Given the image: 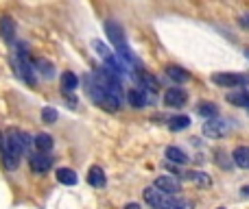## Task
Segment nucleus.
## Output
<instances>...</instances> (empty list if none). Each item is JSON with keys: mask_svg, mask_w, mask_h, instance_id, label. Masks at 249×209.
I'll use <instances>...</instances> for the list:
<instances>
[{"mask_svg": "<svg viewBox=\"0 0 249 209\" xmlns=\"http://www.w3.org/2000/svg\"><path fill=\"white\" fill-rule=\"evenodd\" d=\"M140 81H142V85H144L149 92H158L160 83H158V79H155L153 74H149V72H142V74H140Z\"/></svg>", "mask_w": 249, "mask_h": 209, "instance_id": "25", "label": "nucleus"}, {"mask_svg": "<svg viewBox=\"0 0 249 209\" xmlns=\"http://www.w3.org/2000/svg\"><path fill=\"white\" fill-rule=\"evenodd\" d=\"M166 74H168V77H171L175 83H186V81H190L188 70L179 68V65H168V68H166Z\"/></svg>", "mask_w": 249, "mask_h": 209, "instance_id": "17", "label": "nucleus"}, {"mask_svg": "<svg viewBox=\"0 0 249 209\" xmlns=\"http://www.w3.org/2000/svg\"><path fill=\"white\" fill-rule=\"evenodd\" d=\"M186 103H188V94H186V90H181V87H171V90L164 92V105L166 107L179 109V107H184Z\"/></svg>", "mask_w": 249, "mask_h": 209, "instance_id": "5", "label": "nucleus"}, {"mask_svg": "<svg viewBox=\"0 0 249 209\" xmlns=\"http://www.w3.org/2000/svg\"><path fill=\"white\" fill-rule=\"evenodd\" d=\"M88 183L92 185V188H103L105 185V172L101 166H92L90 170H88Z\"/></svg>", "mask_w": 249, "mask_h": 209, "instance_id": "12", "label": "nucleus"}, {"mask_svg": "<svg viewBox=\"0 0 249 209\" xmlns=\"http://www.w3.org/2000/svg\"><path fill=\"white\" fill-rule=\"evenodd\" d=\"M124 209H140V205H138V203H127Z\"/></svg>", "mask_w": 249, "mask_h": 209, "instance_id": "28", "label": "nucleus"}, {"mask_svg": "<svg viewBox=\"0 0 249 209\" xmlns=\"http://www.w3.org/2000/svg\"><path fill=\"white\" fill-rule=\"evenodd\" d=\"M232 161L236 163L238 168H245V170H249V146H238V148H234Z\"/></svg>", "mask_w": 249, "mask_h": 209, "instance_id": "13", "label": "nucleus"}, {"mask_svg": "<svg viewBox=\"0 0 249 209\" xmlns=\"http://www.w3.org/2000/svg\"><path fill=\"white\" fill-rule=\"evenodd\" d=\"M197 113L203 115V118H208V120L216 118V105L214 103H208V100H206V103H199L197 105Z\"/></svg>", "mask_w": 249, "mask_h": 209, "instance_id": "24", "label": "nucleus"}, {"mask_svg": "<svg viewBox=\"0 0 249 209\" xmlns=\"http://www.w3.org/2000/svg\"><path fill=\"white\" fill-rule=\"evenodd\" d=\"M245 57H247V59H249V48H247V50H245Z\"/></svg>", "mask_w": 249, "mask_h": 209, "instance_id": "30", "label": "nucleus"}, {"mask_svg": "<svg viewBox=\"0 0 249 209\" xmlns=\"http://www.w3.org/2000/svg\"><path fill=\"white\" fill-rule=\"evenodd\" d=\"M33 140L26 135L24 131H18V129H9L7 137H4V146L0 150V157H2V163L7 170H16L18 163H20L22 153L31 148Z\"/></svg>", "mask_w": 249, "mask_h": 209, "instance_id": "1", "label": "nucleus"}, {"mask_svg": "<svg viewBox=\"0 0 249 209\" xmlns=\"http://www.w3.org/2000/svg\"><path fill=\"white\" fill-rule=\"evenodd\" d=\"M142 196H144V201H146V205H151L153 209H158V207H162L164 203H166V194H162L160 192L158 188H153V185H151V188H146L144 192H142Z\"/></svg>", "mask_w": 249, "mask_h": 209, "instance_id": "9", "label": "nucleus"}, {"mask_svg": "<svg viewBox=\"0 0 249 209\" xmlns=\"http://www.w3.org/2000/svg\"><path fill=\"white\" fill-rule=\"evenodd\" d=\"M190 127V118L188 115H173L171 120H168V129L171 131H184V129Z\"/></svg>", "mask_w": 249, "mask_h": 209, "instance_id": "21", "label": "nucleus"}, {"mask_svg": "<svg viewBox=\"0 0 249 209\" xmlns=\"http://www.w3.org/2000/svg\"><path fill=\"white\" fill-rule=\"evenodd\" d=\"M225 98H228V103H232L236 107H247L249 109V92H245V90H234V92H230Z\"/></svg>", "mask_w": 249, "mask_h": 209, "instance_id": "14", "label": "nucleus"}, {"mask_svg": "<svg viewBox=\"0 0 249 209\" xmlns=\"http://www.w3.org/2000/svg\"><path fill=\"white\" fill-rule=\"evenodd\" d=\"M166 159L173 163H186L188 161V155L184 153L181 148H177V146H168L166 148Z\"/></svg>", "mask_w": 249, "mask_h": 209, "instance_id": "18", "label": "nucleus"}, {"mask_svg": "<svg viewBox=\"0 0 249 209\" xmlns=\"http://www.w3.org/2000/svg\"><path fill=\"white\" fill-rule=\"evenodd\" d=\"M105 33H107L109 42H112L116 48L127 46V39H124V31H123V26L118 24L116 20H107V22H105Z\"/></svg>", "mask_w": 249, "mask_h": 209, "instance_id": "7", "label": "nucleus"}, {"mask_svg": "<svg viewBox=\"0 0 249 209\" xmlns=\"http://www.w3.org/2000/svg\"><path fill=\"white\" fill-rule=\"evenodd\" d=\"M92 48H94V50L99 52L101 57H103V59H105V64H109V61H112L114 57H116V55H114L112 50H109L107 46H105L103 42H101V39H94V42H92Z\"/></svg>", "mask_w": 249, "mask_h": 209, "instance_id": "23", "label": "nucleus"}, {"mask_svg": "<svg viewBox=\"0 0 249 209\" xmlns=\"http://www.w3.org/2000/svg\"><path fill=\"white\" fill-rule=\"evenodd\" d=\"M238 24H241L243 29H249V13H243V16L238 17Z\"/></svg>", "mask_w": 249, "mask_h": 209, "instance_id": "27", "label": "nucleus"}, {"mask_svg": "<svg viewBox=\"0 0 249 209\" xmlns=\"http://www.w3.org/2000/svg\"><path fill=\"white\" fill-rule=\"evenodd\" d=\"M212 83L219 87H241L249 83L247 74H234V72H216L212 74Z\"/></svg>", "mask_w": 249, "mask_h": 209, "instance_id": "3", "label": "nucleus"}, {"mask_svg": "<svg viewBox=\"0 0 249 209\" xmlns=\"http://www.w3.org/2000/svg\"><path fill=\"white\" fill-rule=\"evenodd\" d=\"M53 168V157L48 153H33L31 155V170L37 172V175H44Z\"/></svg>", "mask_w": 249, "mask_h": 209, "instance_id": "8", "label": "nucleus"}, {"mask_svg": "<svg viewBox=\"0 0 249 209\" xmlns=\"http://www.w3.org/2000/svg\"><path fill=\"white\" fill-rule=\"evenodd\" d=\"M86 85H88V94L92 96V100H94L99 107H103V109H107V111H116L118 107H121V100H116L114 96H109L107 92H105L103 87L96 83L94 74H88Z\"/></svg>", "mask_w": 249, "mask_h": 209, "instance_id": "2", "label": "nucleus"}, {"mask_svg": "<svg viewBox=\"0 0 249 209\" xmlns=\"http://www.w3.org/2000/svg\"><path fill=\"white\" fill-rule=\"evenodd\" d=\"M57 118H59L57 109H53V107H44V109H42V122L53 124V122H57Z\"/></svg>", "mask_w": 249, "mask_h": 209, "instance_id": "26", "label": "nucleus"}, {"mask_svg": "<svg viewBox=\"0 0 249 209\" xmlns=\"http://www.w3.org/2000/svg\"><path fill=\"white\" fill-rule=\"evenodd\" d=\"M228 133V122L221 118H210L206 124H203V135L212 137V140H219Z\"/></svg>", "mask_w": 249, "mask_h": 209, "instance_id": "6", "label": "nucleus"}, {"mask_svg": "<svg viewBox=\"0 0 249 209\" xmlns=\"http://www.w3.org/2000/svg\"><path fill=\"white\" fill-rule=\"evenodd\" d=\"M35 68L39 70V74H42L44 79H53V77H55V65H53L51 61H46V59H37V61H35Z\"/></svg>", "mask_w": 249, "mask_h": 209, "instance_id": "22", "label": "nucleus"}, {"mask_svg": "<svg viewBox=\"0 0 249 209\" xmlns=\"http://www.w3.org/2000/svg\"><path fill=\"white\" fill-rule=\"evenodd\" d=\"M153 188H158L162 194H166V196H177V194L181 192V183L175 179V177H158L153 183Z\"/></svg>", "mask_w": 249, "mask_h": 209, "instance_id": "4", "label": "nucleus"}, {"mask_svg": "<svg viewBox=\"0 0 249 209\" xmlns=\"http://www.w3.org/2000/svg\"><path fill=\"white\" fill-rule=\"evenodd\" d=\"M219 209H223V207H219Z\"/></svg>", "mask_w": 249, "mask_h": 209, "instance_id": "31", "label": "nucleus"}, {"mask_svg": "<svg viewBox=\"0 0 249 209\" xmlns=\"http://www.w3.org/2000/svg\"><path fill=\"white\" fill-rule=\"evenodd\" d=\"M61 87H64V92H74L79 87V79L74 72H64L61 74Z\"/></svg>", "mask_w": 249, "mask_h": 209, "instance_id": "19", "label": "nucleus"}, {"mask_svg": "<svg viewBox=\"0 0 249 209\" xmlns=\"http://www.w3.org/2000/svg\"><path fill=\"white\" fill-rule=\"evenodd\" d=\"M241 192H243V196H249V185H245V188H243Z\"/></svg>", "mask_w": 249, "mask_h": 209, "instance_id": "29", "label": "nucleus"}, {"mask_svg": "<svg viewBox=\"0 0 249 209\" xmlns=\"http://www.w3.org/2000/svg\"><path fill=\"white\" fill-rule=\"evenodd\" d=\"M57 181H59L61 185H77L79 177L72 168H59V170H57Z\"/></svg>", "mask_w": 249, "mask_h": 209, "instance_id": "15", "label": "nucleus"}, {"mask_svg": "<svg viewBox=\"0 0 249 209\" xmlns=\"http://www.w3.org/2000/svg\"><path fill=\"white\" fill-rule=\"evenodd\" d=\"M33 144H35V148H37V153H48L55 142H53V137L48 135V133H37L35 140H33Z\"/></svg>", "mask_w": 249, "mask_h": 209, "instance_id": "16", "label": "nucleus"}, {"mask_svg": "<svg viewBox=\"0 0 249 209\" xmlns=\"http://www.w3.org/2000/svg\"><path fill=\"white\" fill-rule=\"evenodd\" d=\"M127 100H129V105L136 107V109H142V107L149 105V96H146V92H144V90H138V87L129 90Z\"/></svg>", "mask_w": 249, "mask_h": 209, "instance_id": "11", "label": "nucleus"}, {"mask_svg": "<svg viewBox=\"0 0 249 209\" xmlns=\"http://www.w3.org/2000/svg\"><path fill=\"white\" fill-rule=\"evenodd\" d=\"M188 179L193 181L195 185H199V188H210V183H212V179L206 175V172H201V170H193V172H188Z\"/></svg>", "mask_w": 249, "mask_h": 209, "instance_id": "20", "label": "nucleus"}, {"mask_svg": "<svg viewBox=\"0 0 249 209\" xmlns=\"http://www.w3.org/2000/svg\"><path fill=\"white\" fill-rule=\"evenodd\" d=\"M0 37L7 44H11L13 39H16V24H13V20L9 16L0 17Z\"/></svg>", "mask_w": 249, "mask_h": 209, "instance_id": "10", "label": "nucleus"}]
</instances>
